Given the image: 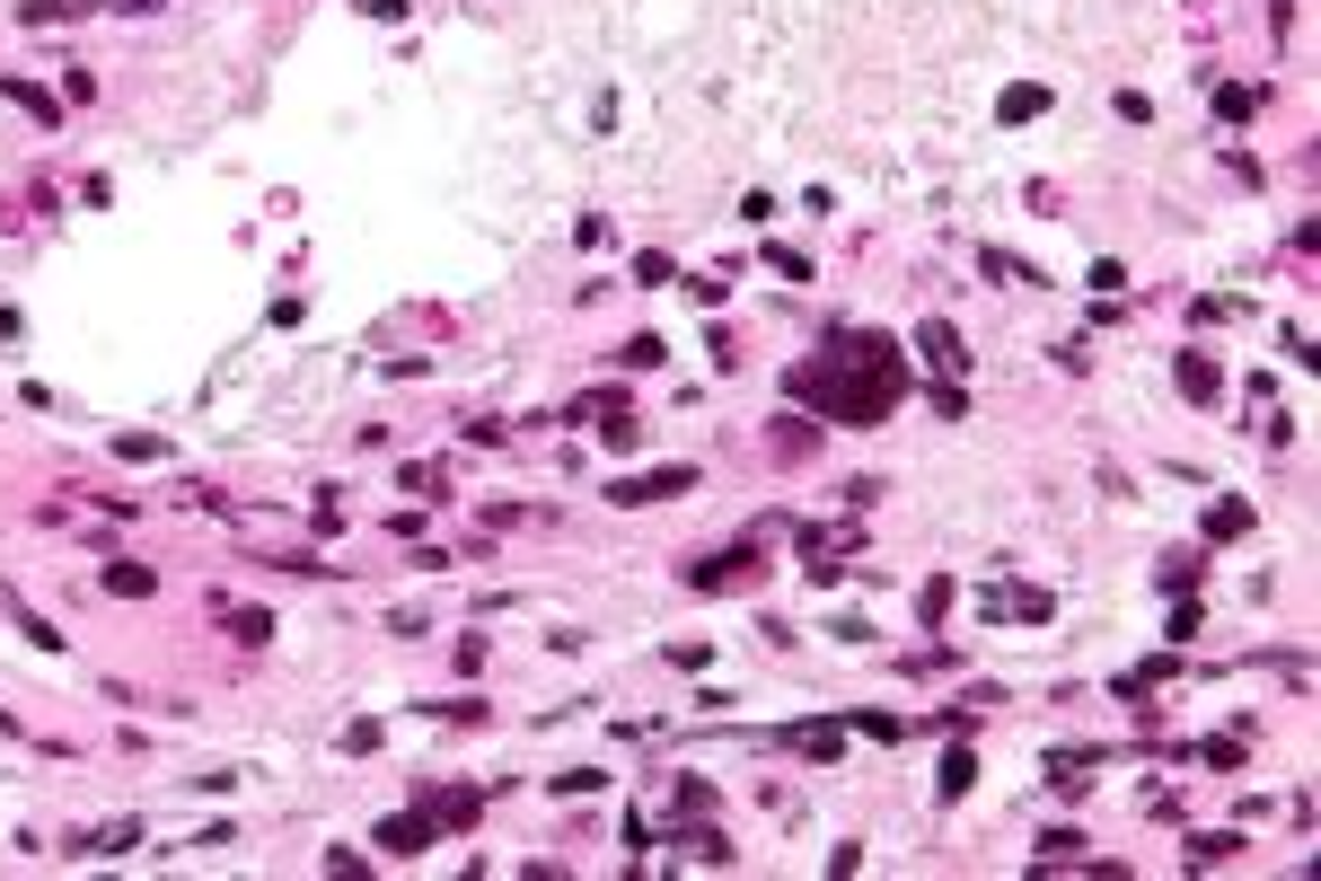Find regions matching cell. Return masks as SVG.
Listing matches in <instances>:
<instances>
[{"instance_id": "cell-1", "label": "cell", "mask_w": 1321, "mask_h": 881, "mask_svg": "<svg viewBox=\"0 0 1321 881\" xmlns=\"http://www.w3.org/2000/svg\"><path fill=\"white\" fill-rule=\"evenodd\" d=\"M899 388H908V362L890 353V336H854V353L793 371V397H820L829 423H881L899 406Z\"/></svg>"}, {"instance_id": "cell-2", "label": "cell", "mask_w": 1321, "mask_h": 881, "mask_svg": "<svg viewBox=\"0 0 1321 881\" xmlns=\"http://www.w3.org/2000/svg\"><path fill=\"white\" fill-rule=\"evenodd\" d=\"M688 485H697V468H643V477H617L608 503H626V511L634 503H670V494H688Z\"/></svg>"}, {"instance_id": "cell-3", "label": "cell", "mask_w": 1321, "mask_h": 881, "mask_svg": "<svg viewBox=\"0 0 1321 881\" xmlns=\"http://www.w3.org/2000/svg\"><path fill=\"white\" fill-rule=\"evenodd\" d=\"M432 838H441L432 811H397V820H379V847H388V855H423Z\"/></svg>"}, {"instance_id": "cell-4", "label": "cell", "mask_w": 1321, "mask_h": 881, "mask_svg": "<svg viewBox=\"0 0 1321 881\" xmlns=\"http://www.w3.org/2000/svg\"><path fill=\"white\" fill-rule=\"evenodd\" d=\"M917 344H925V362H934V371H952V379H961V371H969V353H961V336H952V327H943V318H925V327H917Z\"/></svg>"}, {"instance_id": "cell-5", "label": "cell", "mask_w": 1321, "mask_h": 881, "mask_svg": "<svg viewBox=\"0 0 1321 881\" xmlns=\"http://www.w3.org/2000/svg\"><path fill=\"white\" fill-rule=\"evenodd\" d=\"M0 609H9V618H18V634H27V643H44V652H53V643H62V634L44 627V618H36V609H27V600H18V591H0Z\"/></svg>"}, {"instance_id": "cell-6", "label": "cell", "mask_w": 1321, "mask_h": 881, "mask_svg": "<svg viewBox=\"0 0 1321 881\" xmlns=\"http://www.w3.org/2000/svg\"><path fill=\"white\" fill-rule=\"evenodd\" d=\"M132 838H141V829H132V820H116V829H98V838H71V855H123Z\"/></svg>"}, {"instance_id": "cell-7", "label": "cell", "mask_w": 1321, "mask_h": 881, "mask_svg": "<svg viewBox=\"0 0 1321 881\" xmlns=\"http://www.w3.org/2000/svg\"><path fill=\"white\" fill-rule=\"evenodd\" d=\"M1040 107H1049V89H1040V80H1022V89H1004V124H1031Z\"/></svg>"}, {"instance_id": "cell-8", "label": "cell", "mask_w": 1321, "mask_h": 881, "mask_svg": "<svg viewBox=\"0 0 1321 881\" xmlns=\"http://www.w3.org/2000/svg\"><path fill=\"white\" fill-rule=\"evenodd\" d=\"M107 591L116 600H150V564H107Z\"/></svg>"}, {"instance_id": "cell-9", "label": "cell", "mask_w": 1321, "mask_h": 881, "mask_svg": "<svg viewBox=\"0 0 1321 881\" xmlns=\"http://www.w3.org/2000/svg\"><path fill=\"white\" fill-rule=\"evenodd\" d=\"M0 89H9V98H18V107H27V116H36V124H53V98H44V89H36V80H9V71H0Z\"/></svg>"}, {"instance_id": "cell-10", "label": "cell", "mask_w": 1321, "mask_h": 881, "mask_svg": "<svg viewBox=\"0 0 1321 881\" xmlns=\"http://www.w3.org/2000/svg\"><path fill=\"white\" fill-rule=\"evenodd\" d=\"M1181 388H1190V397H1215L1224 379H1215V362H1207V353H1181Z\"/></svg>"}, {"instance_id": "cell-11", "label": "cell", "mask_w": 1321, "mask_h": 881, "mask_svg": "<svg viewBox=\"0 0 1321 881\" xmlns=\"http://www.w3.org/2000/svg\"><path fill=\"white\" fill-rule=\"evenodd\" d=\"M1251 529V503H1215L1207 511V538H1242Z\"/></svg>"}, {"instance_id": "cell-12", "label": "cell", "mask_w": 1321, "mask_h": 881, "mask_svg": "<svg viewBox=\"0 0 1321 881\" xmlns=\"http://www.w3.org/2000/svg\"><path fill=\"white\" fill-rule=\"evenodd\" d=\"M1233 847H1242V838H1233V829H1215V838H1190V864H1224V855H1233Z\"/></svg>"}, {"instance_id": "cell-13", "label": "cell", "mask_w": 1321, "mask_h": 881, "mask_svg": "<svg viewBox=\"0 0 1321 881\" xmlns=\"http://www.w3.org/2000/svg\"><path fill=\"white\" fill-rule=\"evenodd\" d=\"M1251 107H1260V89H1215V116H1224V124H1242Z\"/></svg>"}, {"instance_id": "cell-14", "label": "cell", "mask_w": 1321, "mask_h": 881, "mask_svg": "<svg viewBox=\"0 0 1321 881\" xmlns=\"http://www.w3.org/2000/svg\"><path fill=\"white\" fill-rule=\"evenodd\" d=\"M397 485H406V494H423V503H441V468H406Z\"/></svg>"}, {"instance_id": "cell-15", "label": "cell", "mask_w": 1321, "mask_h": 881, "mask_svg": "<svg viewBox=\"0 0 1321 881\" xmlns=\"http://www.w3.org/2000/svg\"><path fill=\"white\" fill-rule=\"evenodd\" d=\"M969 775H978V767H969V750L943 758V793H969Z\"/></svg>"}, {"instance_id": "cell-16", "label": "cell", "mask_w": 1321, "mask_h": 881, "mask_svg": "<svg viewBox=\"0 0 1321 881\" xmlns=\"http://www.w3.org/2000/svg\"><path fill=\"white\" fill-rule=\"evenodd\" d=\"M230 627H239V643H264V634H273V618H264V609H239Z\"/></svg>"}, {"instance_id": "cell-17", "label": "cell", "mask_w": 1321, "mask_h": 881, "mask_svg": "<svg viewBox=\"0 0 1321 881\" xmlns=\"http://www.w3.org/2000/svg\"><path fill=\"white\" fill-rule=\"evenodd\" d=\"M116 9H159V0H116Z\"/></svg>"}]
</instances>
